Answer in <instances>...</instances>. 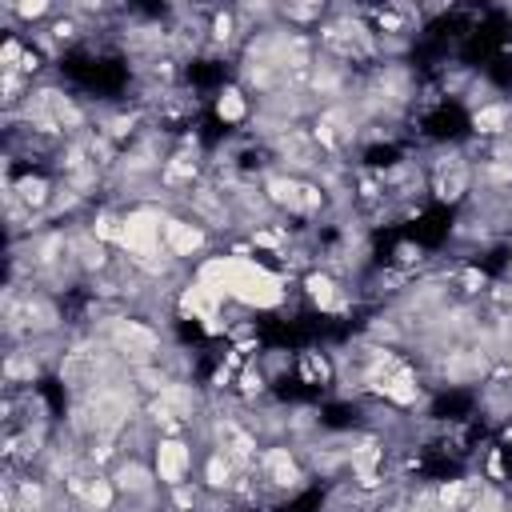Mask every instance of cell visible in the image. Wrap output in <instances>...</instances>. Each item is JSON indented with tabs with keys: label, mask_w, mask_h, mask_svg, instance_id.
<instances>
[{
	"label": "cell",
	"mask_w": 512,
	"mask_h": 512,
	"mask_svg": "<svg viewBox=\"0 0 512 512\" xmlns=\"http://www.w3.org/2000/svg\"><path fill=\"white\" fill-rule=\"evenodd\" d=\"M4 512H12V508H4Z\"/></svg>",
	"instance_id": "obj_4"
},
{
	"label": "cell",
	"mask_w": 512,
	"mask_h": 512,
	"mask_svg": "<svg viewBox=\"0 0 512 512\" xmlns=\"http://www.w3.org/2000/svg\"><path fill=\"white\" fill-rule=\"evenodd\" d=\"M164 248H168L180 264H188V268H196V264H204L212 252H220L216 236H212L204 224H196L192 216H184V212H168V220H164Z\"/></svg>",
	"instance_id": "obj_1"
},
{
	"label": "cell",
	"mask_w": 512,
	"mask_h": 512,
	"mask_svg": "<svg viewBox=\"0 0 512 512\" xmlns=\"http://www.w3.org/2000/svg\"><path fill=\"white\" fill-rule=\"evenodd\" d=\"M508 128H512V96L492 100L468 116V136H476V140H500V136H508Z\"/></svg>",
	"instance_id": "obj_3"
},
{
	"label": "cell",
	"mask_w": 512,
	"mask_h": 512,
	"mask_svg": "<svg viewBox=\"0 0 512 512\" xmlns=\"http://www.w3.org/2000/svg\"><path fill=\"white\" fill-rule=\"evenodd\" d=\"M196 464H200V448L188 436H160L152 448V468L164 488H180L196 480Z\"/></svg>",
	"instance_id": "obj_2"
}]
</instances>
